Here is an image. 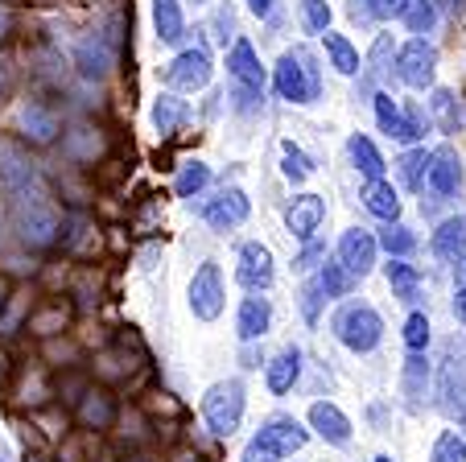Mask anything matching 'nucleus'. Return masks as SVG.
<instances>
[{
	"mask_svg": "<svg viewBox=\"0 0 466 462\" xmlns=\"http://www.w3.org/2000/svg\"><path fill=\"white\" fill-rule=\"evenodd\" d=\"M298 380H301V351L298 347L277 351V355L264 364V384H268V393L273 396L293 393V384Z\"/></svg>",
	"mask_w": 466,
	"mask_h": 462,
	"instance_id": "19",
	"label": "nucleus"
},
{
	"mask_svg": "<svg viewBox=\"0 0 466 462\" xmlns=\"http://www.w3.org/2000/svg\"><path fill=\"white\" fill-rule=\"evenodd\" d=\"M281 174L289 178L293 186H301L309 174H314V161H309L306 149L293 145V140H281Z\"/></svg>",
	"mask_w": 466,
	"mask_h": 462,
	"instance_id": "31",
	"label": "nucleus"
},
{
	"mask_svg": "<svg viewBox=\"0 0 466 462\" xmlns=\"http://www.w3.org/2000/svg\"><path fill=\"white\" fill-rule=\"evenodd\" d=\"M454 314H458V323L466 326V285H458V293H454Z\"/></svg>",
	"mask_w": 466,
	"mask_h": 462,
	"instance_id": "45",
	"label": "nucleus"
},
{
	"mask_svg": "<svg viewBox=\"0 0 466 462\" xmlns=\"http://www.w3.org/2000/svg\"><path fill=\"white\" fill-rule=\"evenodd\" d=\"M244 409H248V396H244V384L239 380H219L207 388L203 396V421L215 437H231L239 426H244Z\"/></svg>",
	"mask_w": 466,
	"mask_h": 462,
	"instance_id": "3",
	"label": "nucleus"
},
{
	"mask_svg": "<svg viewBox=\"0 0 466 462\" xmlns=\"http://www.w3.org/2000/svg\"><path fill=\"white\" fill-rule=\"evenodd\" d=\"M347 158H351V166L360 169L368 182H380V178H384V169H388L384 166V153L376 149V140L363 137V132H355V137L347 140Z\"/></svg>",
	"mask_w": 466,
	"mask_h": 462,
	"instance_id": "22",
	"label": "nucleus"
},
{
	"mask_svg": "<svg viewBox=\"0 0 466 462\" xmlns=\"http://www.w3.org/2000/svg\"><path fill=\"white\" fill-rule=\"evenodd\" d=\"M318 261H326V248L318 244V240H306V244H301V252H298V261H293V269L306 272V269H314Z\"/></svg>",
	"mask_w": 466,
	"mask_h": 462,
	"instance_id": "42",
	"label": "nucleus"
},
{
	"mask_svg": "<svg viewBox=\"0 0 466 462\" xmlns=\"http://www.w3.org/2000/svg\"><path fill=\"white\" fill-rule=\"evenodd\" d=\"M298 13H301V29H306V34H318V37L330 29V17H335L326 0H298Z\"/></svg>",
	"mask_w": 466,
	"mask_h": 462,
	"instance_id": "36",
	"label": "nucleus"
},
{
	"mask_svg": "<svg viewBox=\"0 0 466 462\" xmlns=\"http://www.w3.org/2000/svg\"><path fill=\"white\" fill-rule=\"evenodd\" d=\"M207 186H211V166L207 161H182V169L174 178L177 199H198Z\"/></svg>",
	"mask_w": 466,
	"mask_h": 462,
	"instance_id": "28",
	"label": "nucleus"
},
{
	"mask_svg": "<svg viewBox=\"0 0 466 462\" xmlns=\"http://www.w3.org/2000/svg\"><path fill=\"white\" fill-rule=\"evenodd\" d=\"M376 236H371L368 227H347L343 240H339V264H343L351 277H368L376 269Z\"/></svg>",
	"mask_w": 466,
	"mask_h": 462,
	"instance_id": "13",
	"label": "nucleus"
},
{
	"mask_svg": "<svg viewBox=\"0 0 466 462\" xmlns=\"http://www.w3.org/2000/svg\"><path fill=\"white\" fill-rule=\"evenodd\" d=\"M309 429L330 446H347L351 442V417L339 409L335 401H314L309 405Z\"/></svg>",
	"mask_w": 466,
	"mask_h": 462,
	"instance_id": "16",
	"label": "nucleus"
},
{
	"mask_svg": "<svg viewBox=\"0 0 466 462\" xmlns=\"http://www.w3.org/2000/svg\"><path fill=\"white\" fill-rule=\"evenodd\" d=\"M335 334H339V343H343L347 351L368 355V351H376L380 339H384V318H380L368 302L343 305V310L335 314Z\"/></svg>",
	"mask_w": 466,
	"mask_h": 462,
	"instance_id": "4",
	"label": "nucleus"
},
{
	"mask_svg": "<svg viewBox=\"0 0 466 462\" xmlns=\"http://www.w3.org/2000/svg\"><path fill=\"white\" fill-rule=\"evenodd\" d=\"M322 289H318V281H309L306 289H301V314H306V323H318V305H322Z\"/></svg>",
	"mask_w": 466,
	"mask_h": 462,
	"instance_id": "43",
	"label": "nucleus"
},
{
	"mask_svg": "<svg viewBox=\"0 0 466 462\" xmlns=\"http://www.w3.org/2000/svg\"><path fill=\"white\" fill-rule=\"evenodd\" d=\"M430 112H433V124H438L441 132H458V124H462V108H458V96L450 87H438L430 99Z\"/></svg>",
	"mask_w": 466,
	"mask_h": 462,
	"instance_id": "29",
	"label": "nucleus"
},
{
	"mask_svg": "<svg viewBox=\"0 0 466 462\" xmlns=\"http://www.w3.org/2000/svg\"><path fill=\"white\" fill-rule=\"evenodd\" d=\"M384 277H388V285H392V297H400L405 305H413L417 297H421V272L409 261H400V256H392V261L384 264Z\"/></svg>",
	"mask_w": 466,
	"mask_h": 462,
	"instance_id": "26",
	"label": "nucleus"
},
{
	"mask_svg": "<svg viewBox=\"0 0 466 462\" xmlns=\"http://www.w3.org/2000/svg\"><path fill=\"white\" fill-rule=\"evenodd\" d=\"M21 128L34 132V140H54V132H58V120H54L50 108L25 104V108H21Z\"/></svg>",
	"mask_w": 466,
	"mask_h": 462,
	"instance_id": "34",
	"label": "nucleus"
},
{
	"mask_svg": "<svg viewBox=\"0 0 466 462\" xmlns=\"http://www.w3.org/2000/svg\"><path fill=\"white\" fill-rule=\"evenodd\" d=\"M425 384H430V364H425L421 355H409V364H405V393H409V401H413V409H417V401H421Z\"/></svg>",
	"mask_w": 466,
	"mask_h": 462,
	"instance_id": "39",
	"label": "nucleus"
},
{
	"mask_svg": "<svg viewBox=\"0 0 466 462\" xmlns=\"http://www.w3.org/2000/svg\"><path fill=\"white\" fill-rule=\"evenodd\" d=\"M430 462H466V437H462V434H454V429L438 434Z\"/></svg>",
	"mask_w": 466,
	"mask_h": 462,
	"instance_id": "38",
	"label": "nucleus"
},
{
	"mask_svg": "<svg viewBox=\"0 0 466 462\" xmlns=\"http://www.w3.org/2000/svg\"><path fill=\"white\" fill-rule=\"evenodd\" d=\"M322 46H326V58H330V67L339 70V75H360L363 70V58H360V50L351 46V37L347 34H335V29H326L322 34Z\"/></svg>",
	"mask_w": 466,
	"mask_h": 462,
	"instance_id": "25",
	"label": "nucleus"
},
{
	"mask_svg": "<svg viewBox=\"0 0 466 462\" xmlns=\"http://www.w3.org/2000/svg\"><path fill=\"white\" fill-rule=\"evenodd\" d=\"M425 182H430V190L438 194V199H454L458 186H462V158H458L454 145H441L430 153V174H425Z\"/></svg>",
	"mask_w": 466,
	"mask_h": 462,
	"instance_id": "15",
	"label": "nucleus"
},
{
	"mask_svg": "<svg viewBox=\"0 0 466 462\" xmlns=\"http://www.w3.org/2000/svg\"><path fill=\"white\" fill-rule=\"evenodd\" d=\"M363 207L371 210L376 219H384V223H396L400 219V194H396L392 182H368V190H363Z\"/></svg>",
	"mask_w": 466,
	"mask_h": 462,
	"instance_id": "27",
	"label": "nucleus"
},
{
	"mask_svg": "<svg viewBox=\"0 0 466 462\" xmlns=\"http://www.w3.org/2000/svg\"><path fill=\"white\" fill-rule=\"evenodd\" d=\"M376 244L384 248L388 256H400V261H405V256L417 248V236H413V231H409L405 223H400V219H396V223H388L384 231H380V236H376Z\"/></svg>",
	"mask_w": 466,
	"mask_h": 462,
	"instance_id": "33",
	"label": "nucleus"
},
{
	"mask_svg": "<svg viewBox=\"0 0 466 462\" xmlns=\"http://www.w3.org/2000/svg\"><path fill=\"white\" fill-rule=\"evenodd\" d=\"M454 281H458V285H466V256L454 264Z\"/></svg>",
	"mask_w": 466,
	"mask_h": 462,
	"instance_id": "47",
	"label": "nucleus"
},
{
	"mask_svg": "<svg viewBox=\"0 0 466 462\" xmlns=\"http://www.w3.org/2000/svg\"><path fill=\"white\" fill-rule=\"evenodd\" d=\"M351 281L355 277L339 261H322V272H318V289H322V297H347L351 293Z\"/></svg>",
	"mask_w": 466,
	"mask_h": 462,
	"instance_id": "35",
	"label": "nucleus"
},
{
	"mask_svg": "<svg viewBox=\"0 0 466 462\" xmlns=\"http://www.w3.org/2000/svg\"><path fill=\"white\" fill-rule=\"evenodd\" d=\"M228 75H231V104L236 112H256L264 99V83H268V70L256 58V46L248 37H236L228 50Z\"/></svg>",
	"mask_w": 466,
	"mask_h": 462,
	"instance_id": "2",
	"label": "nucleus"
},
{
	"mask_svg": "<svg viewBox=\"0 0 466 462\" xmlns=\"http://www.w3.org/2000/svg\"><path fill=\"white\" fill-rule=\"evenodd\" d=\"M433 256L446 264H458L466 256V219L462 215H450L438 223V231H433Z\"/></svg>",
	"mask_w": 466,
	"mask_h": 462,
	"instance_id": "21",
	"label": "nucleus"
},
{
	"mask_svg": "<svg viewBox=\"0 0 466 462\" xmlns=\"http://www.w3.org/2000/svg\"><path fill=\"white\" fill-rule=\"evenodd\" d=\"M268 326H273V302L260 293L244 297V302H239V314H236L239 343H260L264 334H268Z\"/></svg>",
	"mask_w": 466,
	"mask_h": 462,
	"instance_id": "17",
	"label": "nucleus"
},
{
	"mask_svg": "<svg viewBox=\"0 0 466 462\" xmlns=\"http://www.w3.org/2000/svg\"><path fill=\"white\" fill-rule=\"evenodd\" d=\"M400 21L409 26V34H430L433 26H438V0H409L405 13H400Z\"/></svg>",
	"mask_w": 466,
	"mask_h": 462,
	"instance_id": "32",
	"label": "nucleus"
},
{
	"mask_svg": "<svg viewBox=\"0 0 466 462\" xmlns=\"http://www.w3.org/2000/svg\"><path fill=\"white\" fill-rule=\"evenodd\" d=\"M376 99V124L384 137L400 140V145H417V140L425 137V128H430V116H421V108H400L392 96H371Z\"/></svg>",
	"mask_w": 466,
	"mask_h": 462,
	"instance_id": "5",
	"label": "nucleus"
},
{
	"mask_svg": "<svg viewBox=\"0 0 466 462\" xmlns=\"http://www.w3.org/2000/svg\"><path fill=\"white\" fill-rule=\"evenodd\" d=\"M273 87L281 99L289 104H314L322 96V75H318V58L306 50V46H293L277 58L273 70Z\"/></svg>",
	"mask_w": 466,
	"mask_h": 462,
	"instance_id": "1",
	"label": "nucleus"
},
{
	"mask_svg": "<svg viewBox=\"0 0 466 462\" xmlns=\"http://www.w3.org/2000/svg\"><path fill=\"white\" fill-rule=\"evenodd\" d=\"M0 462H5V458H0Z\"/></svg>",
	"mask_w": 466,
	"mask_h": 462,
	"instance_id": "49",
	"label": "nucleus"
},
{
	"mask_svg": "<svg viewBox=\"0 0 466 462\" xmlns=\"http://www.w3.org/2000/svg\"><path fill=\"white\" fill-rule=\"evenodd\" d=\"M430 339H433V326H430V318H425L421 310H413V314L405 318V347L413 351V355H421V351L430 347Z\"/></svg>",
	"mask_w": 466,
	"mask_h": 462,
	"instance_id": "37",
	"label": "nucleus"
},
{
	"mask_svg": "<svg viewBox=\"0 0 466 462\" xmlns=\"http://www.w3.org/2000/svg\"><path fill=\"white\" fill-rule=\"evenodd\" d=\"M322 219H326V199L322 194H298V199L285 207V227H289V236L293 240H314L318 236V227H322Z\"/></svg>",
	"mask_w": 466,
	"mask_h": 462,
	"instance_id": "14",
	"label": "nucleus"
},
{
	"mask_svg": "<svg viewBox=\"0 0 466 462\" xmlns=\"http://www.w3.org/2000/svg\"><path fill=\"white\" fill-rule=\"evenodd\" d=\"M351 17L355 21H371V13H368V5H363V0H351Z\"/></svg>",
	"mask_w": 466,
	"mask_h": 462,
	"instance_id": "46",
	"label": "nucleus"
},
{
	"mask_svg": "<svg viewBox=\"0 0 466 462\" xmlns=\"http://www.w3.org/2000/svg\"><path fill=\"white\" fill-rule=\"evenodd\" d=\"M400 166V178H405L409 190H425V174H430V149L425 145H409L405 158L396 161Z\"/></svg>",
	"mask_w": 466,
	"mask_h": 462,
	"instance_id": "30",
	"label": "nucleus"
},
{
	"mask_svg": "<svg viewBox=\"0 0 466 462\" xmlns=\"http://www.w3.org/2000/svg\"><path fill=\"white\" fill-rule=\"evenodd\" d=\"M248 5V13H252V17H273V9H277V0H244Z\"/></svg>",
	"mask_w": 466,
	"mask_h": 462,
	"instance_id": "44",
	"label": "nucleus"
},
{
	"mask_svg": "<svg viewBox=\"0 0 466 462\" xmlns=\"http://www.w3.org/2000/svg\"><path fill=\"white\" fill-rule=\"evenodd\" d=\"M37 190V169L34 161L21 153L17 145H0V194L5 199H25V194Z\"/></svg>",
	"mask_w": 466,
	"mask_h": 462,
	"instance_id": "11",
	"label": "nucleus"
},
{
	"mask_svg": "<svg viewBox=\"0 0 466 462\" xmlns=\"http://www.w3.org/2000/svg\"><path fill=\"white\" fill-rule=\"evenodd\" d=\"M17 227H21V240L25 244H50L54 231H58V215H54V207L42 199V194H25V199H17Z\"/></svg>",
	"mask_w": 466,
	"mask_h": 462,
	"instance_id": "10",
	"label": "nucleus"
},
{
	"mask_svg": "<svg viewBox=\"0 0 466 462\" xmlns=\"http://www.w3.org/2000/svg\"><path fill=\"white\" fill-rule=\"evenodd\" d=\"M215 67H211V54L203 46H186V50L174 54V62L166 67V83L174 91H203L211 83Z\"/></svg>",
	"mask_w": 466,
	"mask_h": 462,
	"instance_id": "9",
	"label": "nucleus"
},
{
	"mask_svg": "<svg viewBox=\"0 0 466 462\" xmlns=\"http://www.w3.org/2000/svg\"><path fill=\"white\" fill-rule=\"evenodd\" d=\"M239 462H281V454H277L273 446H268L260 434H256L252 442L244 446V454H239Z\"/></svg>",
	"mask_w": 466,
	"mask_h": 462,
	"instance_id": "41",
	"label": "nucleus"
},
{
	"mask_svg": "<svg viewBox=\"0 0 466 462\" xmlns=\"http://www.w3.org/2000/svg\"><path fill=\"white\" fill-rule=\"evenodd\" d=\"M153 29L166 46H182L186 42V13L177 0H153Z\"/></svg>",
	"mask_w": 466,
	"mask_h": 462,
	"instance_id": "23",
	"label": "nucleus"
},
{
	"mask_svg": "<svg viewBox=\"0 0 466 462\" xmlns=\"http://www.w3.org/2000/svg\"><path fill=\"white\" fill-rule=\"evenodd\" d=\"M260 437L268 446H273L281 458H289V454H298L301 446H306V429H301V421L298 417H289V413H273V417L260 426Z\"/></svg>",
	"mask_w": 466,
	"mask_h": 462,
	"instance_id": "18",
	"label": "nucleus"
},
{
	"mask_svg": "<svg viewBox=\"0 0 466 462\" xmlns=\"http://www.w3.org/2000/svg\"><path fill=\"white\" fill-rule=\"evenodd\" d=\"M236 281L248 289V293H268V289H273L277 264H273L268 244H260V240L239 244V252H236Z\"/></svg>",
	"mask_w": 466,
	"mask_h": 462,
	"instance_id": "8",
	"label": "nucleus"
},
{
	"mask_svg": "<svg viewBox=\"0 0 466 462\" xmlns=\"http://www.w3.org/2000/svg\"><path fill=\"white\" fill-rule=\"evenodd\" d=\"M371 13V21H400V13H405L409 0H363Z\"/></svg>",
	"mask_w": 466,
	"mask_h": 462,
	"instance_id": "40",
	"label": "nucleus"
},
{
	"mask_svg": "<svg viewBox=\"0 0 466 462\" xmlns=\"http://www.w3.org/2000/svg\"><path fill=\"white\" fill-rule=\"evenodd\" d=\"M186 302H190V314L198 318V323H215V318L223 314L228 297H223V272H219V264H215V261L198 264V272L190 277V289H186Z\"/></svg>",
	"mask_w": 466,
	"mask_h": 462,
	"instance_id": "6",
	"label": "nucleus"
},
{
	"mask_svg": "<svg viewBox=\"0 0 466 462\" xmlns=\"http://www.w3.org/2000/svg\"><path fill=\"white\" fill-rule=\"evenodd\" d=\"M376 462H396V458H392V454H380V458H376Z\"/></svg>",
	"mask_w": 466,
	"mask_h": 462,
	"instance_id": "48",
	"label": "nucleus"
},
{
	"mask_svg": "<svg viewBox=\"0 0 466 462\" xmlns=\"http://www.w3.org/2000/svg\"><path fill=\"white\" fill-rule=\"evenodd\" d=\"M396 75L413 91L433 87V79H438V50H433L425 37H409V42L396 50Z\"/></svg>",
	"mask_w": 466,
	"mask_h": 462,
	"instance_id": "7",
	"label": "nucleus"
},
{
	"mask_svg": "<svg viewBox=\"0 0 466 462\" xmlns=\"http://www.w3.org/2000/svg\"><path fill=\"white\" fill-rule=\"evenodd\" d=\"M248 215H252V202H248V194L239 190V186L219 190L215 199H207V207H203V219L211 223V231H236L239 223H248Z\"/></svg>",
	"mask_w": 466,
	"mask_h": 462,
	"instance_id": "12",
	"label": "nucleus"
},
{
	"mask_svg": "<svg viewBox=\"0 0 466 462\" xmlns=\"http://www.w3.org/2000/svg\"><path fill=\"white\" fill-rule=\"evenodd\" d=\"M75 67H79V75L91 83L107 79V70H112V37H104V34L87 37V42L75 50Z\"/></svg>",
	"mask_w": 466,
	"mask_h": 462,
	"instance_id": "20",
	"label": "nucleus"
},
{
	"mask_svg": "<svg viewBox=\"0 0 466 462\" xmlns=\"http://www.w3.org/2000/svg\"><path fill=\"white\" fill-rule=\"evenodd\" d=\"M186 116H190V108H186V99H177L174 91H161V96L153 99V112H149V120H153V128H157L161 137H174V132L186 124Z\"/></svg>",
	"mask_w": 466,
	"mask_h": 462,
	"instance_id": "24",
	"label": "nucleus"
}]
</instances>
